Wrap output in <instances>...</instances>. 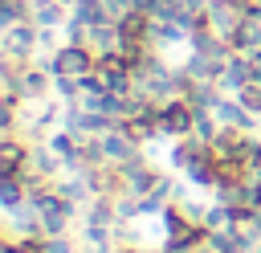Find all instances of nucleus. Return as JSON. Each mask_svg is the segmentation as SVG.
<instances>
[{"label": "nucleus", "instance_id": "obj_1", "mask_svg": "<svg viewBox=\"0 0 261 253\" xmlns=\"http://www.w3.org/2000/svg\"><path fill=\"white\" fill-rule=\"evenodd\" d=\"M159 127H163V135H171V139L192 135V127H196V106H192L188 98H167V102L159 106Z\"/></svg>", "mask_w": 261, "mask_h": 253}, {"label": "nucleus", "instance_id": "obj_2", "mask_svg": "<svg viewBox=\"0 0 261 253\" xmlns=\"http://www.w3.org/2000/svg\"><path fill=\"white\" fill-rule=\"evenodd\" d=\"M37 45H41V29H37L33 20H20V24L4 29V49H8L12 61H33Z\"/></svg>", "mask_w": 261, "mask_h": 253}, {"label": "nucleus", "instance_id": "obj_3", "mask_svg": "<svg viewBox=\"0 0 261 253\" xmlns=\"http://www.w3.org/2000/svg\"><path fill=\"white\" fill-rule=\"evenodd\" d=\"M245 16H249V12H245V8H237L232 0H208V29H216L224 41L241 29V20H245Z\"/></svg>", "mask_w": 261, "mask_h": 253}, {"label": "nucleus", "instance_id": "obj_4", "mask_svg": "<svg viewBox=\"0 0 261 253\" xmlns=\"http://www.w3.org/2000/svg\"><path fill=\"white\" fill-rule=\"evenodd\" d=\"M49 69L45 65H33V61H24L20 65V82H16V90H20V98L24 102H37V98H45V90H49Z\"/></svg>", "mask_w": 261, "mask_h": 253}, {"label": "nucleus", "instance_id": "obj_5", "mask_svg": "<svg viewBox=\"0 0 261 253\" xmlns=\"http://www.w3.org/2000/svg\"><path fill=\"white\" fill-rule=\"evenodd\" d=\"M65 0H33V12H29V20L37 24V29H57V24H65Z\"/></svg>", "mask_w": 261, "mask_h": 253}, {"label": "nucleus", "instance_id": "obj_6", "mask_svg": "<svg viewBox=\"0 0 261 253\" xmlns=\"http://www.w3.org/2000/svg\"><path fill=\"white\" fill-rule=\"evenodd\" d=\"M228 49H232V53H253V49H261V16H245L241 29L228 37Z\"/></svg>", "mask_w": 261, "mask_h": 253}, {"label": "nucleus", "instance_id": "obj_7", "mask_svg": "<svg viewBox=\"0 0 261 253\" xmlns=\"http://www.w3.org/2000/svg\"><path fill=\"white\" fill-rule=\"evenodd\" d=\"M69 16H77L82 24H106L110 20V8H106V0H73Z\"/></svg>", "mask_w": 261, "mask_h": 253}, {"label": "nucleus", "instance_id": "obj_8", "mask_svg": "<svg viewBox=\"0 0 261 253\" xmlns=\"http://www.w3.org/2000/svg\"><path fill=\"white\" fill-rule=\"evenodd\" d=\"M45 253H77V249H73L69 237L61 233V237H49V241H45Z\"/></svg>", "mask_w": 261, "mask_h": 253}]
</instances>
